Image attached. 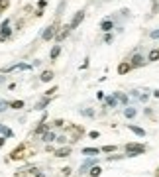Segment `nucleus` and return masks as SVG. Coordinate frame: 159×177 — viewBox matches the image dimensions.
<instances>
[{
	"label": "nucleus",
	"instance_id": "obj_17",
	"mask_svg": "<svg viewBox=\"0 0 159 177\" xmlns=\"http://www.w3.org/2000/svg\"><path fill=\"white\" fill-rule=\"evenodd\" d=\"M59 53H61V45H55V47L51 49L49 57H51V59H57V57H59Z\"/></svg>",
	"mask_w": 159,
	"mask_h": 177
},
{
	"label": "nucleus",
	"instance_id": "obj_6",
	"mask_svg": "<svg viewBox=\"0 0 159 177\" xmlns=\"http://www.w3.org/2000/svg\"><path fill=\"white\" fill-rule=\"evenodd\" d=\"M130 69H132V65H130L128 61H124V63H120V65H118V73H120V75H126Z\"/></svg>",
	"mask_w": 159,
	"mask_h": 177
},
{
	"label": "nucleus",
	"instance_id": "obj_16",
	"mask_svg": "<svg viewBox=\"0 0 159 177\" xmlns=\"http://www.w3.org/2000/svg\"><path fill=\"white\" fill-rule=\"evenodd\" d=\"M116 100H120L122 104H128V95H122V93H114Z\"/></svg>",
	"mask_w": 159,
	"mask_h": 177
},
{
	"label": "nucleus",
	"instance_id": "obj_7",
	"mask_svg": "<svg viewBox=\"0 0 159 177\" xmlns=\"http://www.w3.org/2000/svg\"><path fill=\"white\" fill-rule=\"evenodd\" d=\"M69 32H71V28H69V26H65V28H61V32L57 34V41H63V40H65V37L69 36Z\"/></svg>",
	"mask_w": 159,
	"mask_h": 177
},
{
	"label": "nucleus",
	"instance_id": "obj_9",
	"mask_svg": "<svg viewBox=\"0 0 159 177\" xmlns=\"http://www.w3.org/2000/svg\"><path fill=\"white\" fill-rule=\"evenodd\" d=\"M130 130L134 132V134H137V136H141V138L145 136V130H144V128H140V126H134V124H130Z\"/></svg>",
	"mask_w": 159,
	"mask_h": 177
},
{
	"label": "nucleus",
	"instance_id": "obj_15",
	"mask_svg": "<svg viewBox=\"0 0 159 177\" xmlns=\"http://www.w3.org/2000/svg\"><path fill=\"white\" fill-rule=\"evenodd\" d=\"M157 59H159V49H151L147 55V61H157Z\"/></svg>",
	"mask_w": 159,
	"mask_h": 177
},
{
	"label": "nucleus",
	"instance_id": "obj_21",
	"mask_svg": "<svg viewBox=\"0 0 159 177\" xmlns=\"http://www.w3.org/2000/svg\"><path fill=\"white\" fill-rule=\"evenodd\" d=\"M116 103H118V100H116V96H108V99H106V106H110V108H114Z\"/></svg>",
	"mask_w": 159,
	"mask_h": 177
},
{
	"label": "nucleus",
	"instance_id": "obj_23",
	"mask_svg": "<svg viewBox=\"0 0 159 177\" xmlns=\"http://www.w3.org/2000/svg\"><path fill=\"white\" fill-rule=\"evenodd\" d=\"M100 152H104V154H112V152H116V146H104Z\"/></svg>",
	"mask_w": 159,
	"mask_h": 177
},
{
	"label": "nucleus",
	"instance_id": "obj_10",
	"mask_svg": "<svg viewBox=\"0 0 159 177\" xmlns=\"http://www.w3.org/2000/svg\"><path fill=\"white\" fill-rule=\"evenodd\" d=\"M94 163H96V159H88V162H84V163L81 165V173H84L88 167H94Z\"/></svg>",
	"mask_w": 159,
	"mask_h": 177
},
{
	"label": "nucleus",
	"instance_id": "obj_19",
	"mask_svg": "<svg viewBox=\"0 0 159 177\" xmlns=\"http://www.w3.org/2000/svg\"><path fill=\"white\" fill-rule=\"evenodd\" d=\"M8 106H12V108H24V100H12V103H8Z\"/></svg>",
	"mask_w": 159,
	"mask_h": 177
},
{
	"label": "nucleus",
	"instance_id": "obj_12",
	"mask_svg": "<svg viewBox=\"0 0 159 177\" xmlns=\"http://www.w3.org/2000/svg\"><path fill=\"white\" fill-rule=\"evenodd\" d=\"M41 81H43V83H49L51 81V79H53V71H43V73H41Z\"/></svg>",
	"mask_w": 159,
	"mask_h": 177
},
{
	"label": "nucleus",
	"instance_id": "obj_27",
	"mask_svg": "<svg viewBox=\"0 0 159 177\" xmlns=\"http://www.w3.org/2000/svg\"><path fill=\"white\" fill-rule=\"evenodd\" d=\"M63 175H71V169H69V167H63Z\"/></svg>",
	"mask_w": 159,
	"mask_h": 177
},
{
	"label": "nucleus",
	"instance_id": "obj_2",
	"mask_svg": "<svg viewBox=\"0 0 159 177\" xmlns=\"http://www.w3.org/2000/svg\"><path fill=\"white\" fill-rule=\"evenodd\" d=\"M55 36H57V24H51V26H47L45 32L41 34V40H43V41H49V40H53Z\"/></svg>",
	"mask_w": 159,
	"mask_h": 177
},
{
	"label": "nucleus",
	"instance_id": "obj_28",
	"mask_svg": "<svg viewBox=\"0 0 159 177\" xmlns=\"http://www.w3.org/2000/svg\"><path fill=\"white\" fill-rule=\"evenodd\" d=\"M4 40H8V37L4 36V34H0V41H4Z\"/></svg>",
	"mask_w": 159,
	"mask_h": 177
},
{
	"label": "nucleus",
	"instance_id": "obj_8",
	"mask_svg": "<svg viewBox=\"0 0 159 177\" xmlns=\"http://www.w3.org/2000/svg\"><path fill=\"white\" fill-rule=\"evenodd\" d=\"M47 128H49V124H39L38 128H35V136H43L45 132H49Z\"/></svg>",
	"mask_w": 159,
	"mask_h": 177
},
{
	"label": "nucleus",
	"instance_id": "obj_22",
	"mask_svg": "<svg viewBox=\"0 0 159 177\" xmlns=\"http://www.w3.org/2000/svg\"><path fill=\"white\" fill-rule=\"evenodd\" d=\"M100 171H102V169H100L98 165H94V167L91 169V177H98V175H100Z\"/></svg>",
	"mask_w": 159,
	"mask_h": 177
},
{
	"label": "nucleus",
	"instance_id": "obj_25",
	"mask_svg": "<svg viewBox=\"0 0 159 177\" xmlns=\"http://www.w3.org/2000/svg\"><path fill=\"white\" fill-rule=\"evenodd\" d=\"M104 41H106V44H110V41H112V34H106L104 36Z\"/></svg>",
	"mask_w": 159,
	"mask_h": 177
},
{
	"label": "nucleus",
	"instance_id": "obj_13",
	"mask_svg": "<svg viewBox=\"0 0 159 177\" xmlns=\"http://www.w3.org/2000/svg\"><path fill=\"white\" fill-rule=\"evenodd\" d=\"M96 154H100L98 148H84L83 150V155H96Z\"/></svg>",
	"mask_w": 159,
	"mask_h": 177
},
{
	"label": "nucleus",
	"instance_id": "obj_5",
	"mask_svg": "<svg viewBox=\"0 0 159 177\" xmlns=\"http://www.w3.org/2000/svg\"><path fill=\"white\" fill-rule=\"evenodd\" d=\"M55 155H57V158H67V155H71V148H69V146L59 148V150L55 152Z\"/></svg>",
	"mask_w": 159,
	"mask_h": 177
},
{
	"label": "nucleus",
	"instance_id": "obj_11",
	"mask_svg": "<svg viewBox=\"0 0 159 177\" xmlns=\"http://www.w3.org/2000/svg\"><path fill=\"white\" fill-rule=\"evenodd\" d=\"M112 28H114V24L110 22V20H104V22L100 24V30H102V32H110Z\"/></svg>",
	"mask_w": 159,
	"mask_h": 177
},
{
	"label": "nucleus",
	"instance_id": "obj_26",
	"mask_svg": "<svg viewBox=\"0 0 159 177\" xmlns=\"http://www.w3.org/2000/svg\"><path fill=\"white\" fill-rule=\"evenodd\" d=\"M6 106H8V103H6V100H0V110H4Z\"/></svg>",
	"mask_w": 159,
	"mask_h": 177
},
{
	"label": "nucleus",
	"instance_id": "obj_14",
	"mask_svg": "<svg viewBox=\"0 0 159 177\" xmlns=\"http://www.w3.org/2000/svg\"><path fill=\"white\" fill-rule=\"evenodd\" d=\"M55 140H57L55 132H45L43 134V142H55Z\"/></svg>",
	"mask_w": 159,
	"mask_h": 177
},
{
	"label": "nucleus",
	"instance_id": "obj_4",
	"mask_svg": "<svg viewBox=\"0 0 159 177\" xmlns=\"http://www.w3.org/2000/svg\"><path fill=\"white\" fill-rule=\"evenodd\" d=\"M144 63H145V61H144V57H141V55H140V53H136V55H134V57H132V61H130V65H132V67H141V65H144Z\"/></svg>",
	"mask_w": 159,
	"mask_h": 177
},
{
	"label": "nucleus",
	"instance_id": "obj_1",
	"mask_svg": "<svg viewBox=\"0 0 159 177\" xmlns=\"http://www.w3.org/2000/svg\"><path fill=\"white\" fill-rule=\"evenodd\" d=\"M144 152H145V146H141V144H126V155H130V158L140 155Z\"/></svg>",
	"mask_w": 159,
	"mask_h": 177
},
{
	"label": "nucleus",
	"instance_id": "obj_20",
	"mask_svg": "<svg viewBox=\"0 0 159 177\" xmlns=\"http://www.w3.org/2000/svg\"><path fill=\"white\" fill-rule=\"evenodd\" d=\"M124 114H126V118H134V116H136V108H132V106H128V108L124 110Z\"/></svg>",
	"mask_w": 159,
	"mask_h": 177
},
{
	"label": "nucleus",
	"instance_id": "obj_18",
	"mask_svg": "<svg viewBox=\"0 0 159 177\" xmlns=\"http://www.w3.org/2000/svg\"><path fill=\"white\" fill-rule=\"evenodd\" d=\"M49 100H51V99H49V96H45V99H41V100H39V103H38V104H35V108H45V106H47V104H49Z\"/></svg>",
	"mask_w": 159,
	"mask_h": 177
},
{
	"label": "nucleus",
	"instance_id": "obj_24",
	"mask_svg": "<svg viewBox=\"0 0 159 177\" xmlns=\"http://www.w3.org/2000/svg\"><path fill=\"white\" fill-rule=\"evenodd\" d=\"M149 37H151V40H159V30L151 32V34H149Z\"/></svg>",
	"mask_w": 159,
	"mask_h": 177
},
{
	"label": "nucleus",
	"instance_id": "obj_3",
	"mask_svg": "<svg viewBox=\"0 0 159 177\" xmlns=\"http://www.w3.org/2000/svg\"><path fill=\"white\" fill-rule=\"evenodd\" d=\"M84 20V10H79V12L75 14V18L71 20V24H69V28L71 30H75V28H79V24H81Z\"/></svg>",
	"mask_w": 159,
	"mask_h": 177
}]
</instances>
